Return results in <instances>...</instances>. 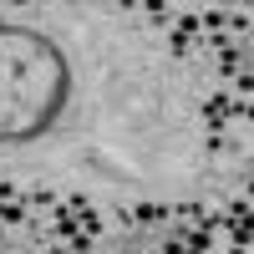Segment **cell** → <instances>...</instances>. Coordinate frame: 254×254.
Masks as SVG:
<instances>
[{
  "instance_id": "obj_1",
  "label": "cell",
  "mask_w": 254,
  "mask_h": 254,
  "mask_svg": "<svg viewBox=\"0 0 254 254\" xmlns=\"http://www.w3.org/2000/svg\"><path fill=\"white\" fill-rule=\"evenodd\" d=\"M163 219H168V203H137L127 214V224H163Z\"/></svg>"
},
{
  "instance_id": "obj_2",
  "label": "cell",
  "mask_w": 254,
  "mask_h": 254,
  "mask_svg": "<svg viewBox=\"0 0 254 254\" xmlns=\"http://www.w3.org/2000/svg\"><path fill=\"white\" fill-rule=\"evenodd\" d=\"M56 234H61V239H76V214H71V208H61V214H56Z\"/></svg>"
},
{
  "instance_id": "obj_3",
  "label": "cell",
  "mask_w": 254,
  "mask_h": 254,
  "mask_svg": "<svg viewBox=\"0 0 254 254\" xmlns=\"http://www.w3.org/2000/svg\"><path fill=\"white\" fill-rule=\"evenodd\" d=\"M20 219H26V208H20L15 198H10V203H0V224H20Z\"/></svg>"
},
{
  "instance_id": "obj_4",
  "label": "cell",
  "mask_w": 254,
  "mask_h": 254,
  "mask_svg": "<svg viewBox=\"0 0 254 254\" xmlns=\"http://www.w3.org/2000/svg\"><path fill=\"white\" fill-rule=\"evenodd\" d=\"M198 26H208V31H219V26H229V10H203V15H198Z\"/></svg>"
},
{
  "instance_id": "obj_5",
  "label": "cell",
  "mask_w": 254,
  "mask_h": 254,
  "mask_svg": "<svg viewBox=\"0 0 254 254\" xmlns=\"http://www.w3.org/2000/svg\"><path fill=\"white\" fill-rule=\"evenodd\" d=\"M219 71H224V76H234V71H244V66H239V51H234V46H229V51L219 56Z\"/></svg>"
},
{
  "instance_id": "obj_6",
  "label": "cell",
  "mask_w": 254,
  "mask_h": 254,
  "mask_svg": "<svg viewBox=\"0 0 254 254\" xmlns=\"http://www.w3.org/2000/svg\"><path fill=\"white\" fill-rule=\"evenodd\" d=\"M229 219H249V198H244V193H239L234 203H229Z\"/></svg>"
}]
</instances>
